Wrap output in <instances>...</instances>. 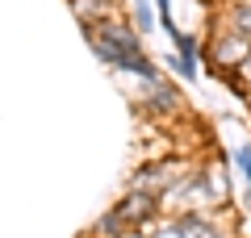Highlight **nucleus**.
I'll return each instance as SVG.
<instances>
[{"mask_svg": "<svg viewBox=\"0 0 251 238\" xmlns=\"http://www.w3.org/2000/svg\"><path fill=\"white\" fill-rule=\"evenodd\" d=\"M147 105H151L155 113H176L180 92L172 88V84H163V79H155V84H147Z\"/></svg>", "mask_w": 251, "mask_h": 238, "instance_id": "423d86ee", "label": "nucleus"}, {"mask_svg": "<svg viewBox=\"0 0 251 238\" xmlns=\"http://www.w3.org/2000/svg\"><path fill=\"white\" fill-rule=\"evenodd\" d=\"M180 234H184V238H222L201 213H184V217H180Z\"/></svg>", "mask_w": 251, "mask_h": 238, "instance_id": "0eeeda50", "label": "nucleus"}, {"mask_svg": "<svg viewBox=\"0 0 251 238\" xmlns=\"http://www.w3.org/2000/svg\"><path fill=\"white\" fill-rule=\"evenodd\" d=\"M172 42H176V54H180V59L197 63V54H201V42H197V34H176Z\"/></svg>", "mask_w": 251, "mask_h": 238, "instance_id": "1a4fd4ad", "label": "nucleus"}, {"mask_svg": "<svg viewBox=\"0 0 251 238\" xmlns=\"http://www.w3.org/2000/svg\"><path fill=\"white\" fill-rule=\"evenodd\" d=\"M97 234H100V238H126V234H130V221L117 213V205H113V209H109L105 217L97 221Z\"/></svg>", "mask_w": 251, "mask_h": 238, "instance_id": "6e6552de", "label": "nucleus"}, {"mask_svg": "<svg viewBox=\"0 0 251 238\" xmlns=\"http://www.w3.org/2000/svg\"><path fill=\"white\" fill-rule=\"evenodd\" d=\"M134 25H138V34H151L155 29V17L147 9V0H134Z\"/></svg>", "mask_w": 251, "mask_h": 238, "instance_id": "9d476101", "label": "nucleus"}, {"mask_svg": "<svg viewBox=\"0 0 251 238\" xmlns=\"http://www.w3.org/2000/svg\"><path fill=\"white\" fill-rule=\"evenodd\" d=\"M88 42H92V50H97V59L109 63V67L130 71V75H138L143 84H155V79H159L155 63L143 54V46H138L134 29L126 25V21L109 17V21H100V25H92V29H88Z\"/></svg>", "mask_w": 251, "mask_h": 238, "instance_id": "f257e3e1", "label": "nucleus"}, {"mask_svg": "<svg viewBox=\"0 0 251 238\" xmlns=\"http://www.w3.org/2000/svg\"><path fill=\"white\" fill-rule=\"evenodd\" d=\"M159 4V21H172V0H155Z\"/></svg>", "mask_w": 251, "mask_h": 238, "instance_id": "2eb2a0df", "label": "nucleus"}, {"mask_svg": "<svg viewBox=\"0 0 251 238\" xmlns=\"http://www.w3.org/2000/svg\"><path fill=\"white\" fill-rule=\"evenodd\" d=\"M180 167L176 163H159V167H147V171H138L134 176V192H168V188H176L180 184Z\"/></svg>", "mask_w": 251, "mask_h": 238, "instance_id": "7ed1b4c3", "label": "nucleus"}, {"mask_svg": "<svg viewBox=\"0 0 251 238\" xmlns=\"http://www.w3.org/2000/svg\"><path fill=\"white\" fill-rule=\"evenodd\" d=\"M151 238H184V234H180V221H168V226H159Z\"/></svg>", "mask_w": 251, "mask_h": 238, "instance_id": "4468645a", "label": "nucleus"}, {"mask_svg": "<svg viewBox=\"0 0 251 238\" xmlns=\"http://www.w3.org/2000/svg\"><path fill=\"white\" fill-rule=\"evenodd\" d=\"M230 25H234V29H243V34L251 38V0H247V4H239V9H234Z\"/></svg>", "mask_w": 251, "mask_h": 238, "instance_id": "9b49d317", "label": "nucleus"}, {"mask_svg": "<svg viewBox=\"0 0 251 238\" xmlns=\"http://www.w3.org/2000/svg\"><path fill=\"white\" fill-rule=\"evenodd\" d=\"M155 209H159V205H155V196H151V192H130L122 205H117V213H122V217L130 221V230H134V226H143L147 217H155Z\"/></svg>", "mask_w": 251, "mask_h": 238, "instance_id": "20e7f679", "label": "nucleus"}, {"mask_svg": "<svg viewBox=\"0 0 251 238\" xmlns=\"http://www.w3.org/2000/svg\"><path fill=\"white\" fill-rule=\"evenodd\" d=\"M247 54H251V38L243 34V29H234V25L209 42V63H214L218 71H234V67H243V63H247Z\"/></svg>", "mask_w": 251, "mask_h": 238, "instance_id": "f03ea898", "label": "nucleus"}, {"mask_svg": "<svg viewBox=\"0 0 251 238\" xmlns=\"http://www.w3.org/2000/svg\"><path fill=\"white\" fill-rule=\"evenodd\" d=\"M234 163L243 167V176H247V184H251V146H239V150H234Z\"/></svg>", "mask_w": 251, "mask_h": 238, "instance_id": "ddd939ff", "label": "nucleus"}, {"mask_svg": "<svg viewBox=\"0 0 251 238\" xmlns=\"http://www.w3.org/2000/svg\"><path fill=\"white\" fill-rule=\"evenodd\" d=\"M243 75H247V84H251V54H247V63H243Z\"/></svg>", "mask_w": 251, "mask_h": 238, "instance_id": "dca6fc26", "label": "nucleus"}, {"mask_svg": "<svg viewBox=\"0 0 251 238\" xmlns=\"http://www.w3.org/2000/svg\"><path fill=\"white\" fill-rule=\"evenodd\" d=\"M72 13L80 17V25H84V29H92V25H100V21L113 17L109 0H72Z\"/></svg>", "mask_w": 251, "mask_h": 238, "instance_id": "39448f33", "label": "nucleus"}, {"mask_svg": "<svg viewBox=\"0 0 251 238\" xmlns=\"http://www.w3.org/2000/svg\"><path fill=\"white\" fill-rule=\"evenodd\" d=\"M168 67H172V71H180V75H197V63L180 59V54H172V59H168Z\"/></svg>", "mask_w": 251, "mask_h": 238, "instance_id": "f8f14e48", "label": "nucleus"}]
</instances>
